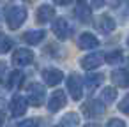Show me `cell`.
Wrapping results in <instances>:
<instances>
[{"mask_svg": "<svg viewBox=\"0 0 129 127\" xmlns=\"http://www.w3.org/2000/svg\"><path fill=\"white\" fill-rule=\"evenodd\" d=\"M27 20V11L23 7H18V6H11L6 13V21L9 25V28L16 30L18 27L23 25V21Z\"/></svg>", "mask_w": 129, "mask_h": 127, "instance_id": "1", "label": "cell"}, {"mask_svg": "<svg viewBox=\"0 0 129 127\" xmlns=\"http://www.w3.org/2000/svg\"><path fill=\"white\" fill-rule=\"evenodd\" d=\"M67 90L71 94V97L74 101H80L83 95V85H81V78L78 74H71L67 78Z\"/></svg>", "mask_w": 129, "mask_h": 127, "instance_id": "2", "label": "cell"}, {"mask_svg": "<svg viewBox=\"0 0 129 127\" xmlns=\"http://www.w3.org/2000/svg\"><path fill=\"white\" fill-rule=\"evenodd\" d=\"M103 60H104V55L103 53H88L87 57L81 58L80 64H81V67L85 71H92V69H97L103 64Z\"/></svg>", "mask_w": 129, "mask_h": 127, "instance_id": "3", "label": "cell"}, {"mask_svg": "<svg viewBox=\"0 0 129 127\" xmlns=\"http://www.w3.org/2000/svg\"><path fill=\"white\" fill-rule=\"evenodd\" d=\"M32 60H34V53H32L30 50H25V48L14 51V55H13V64H14L16 67L28 65V64H32Z\"/></svg>", "mask_w": 129, "mask_h": 127, "instance_id": "4", "label": "cell"}, {"mask_svg": "<svg viewBox=\"0 0 129 127\" xmlns=\"http://www.w3.org/2000/svg\"><path fill=\"white\" fill-rule=\"evenodd\" d=\"M53 34H55L60 41H66V39L69 37V34H71V27H69V23H67L64 18L55 20V21H53Z\"/></svg>", "mask_w": 129, "mask_h": 127, "instance_id": "5", "label": "cell"}, {"mask_svg": "<svg viewBox=\"0 0 129 127\" xmlns=\"http://www.w3.org/2000/svg\"><path fill=\"white\" fill-rule=\"evenodd\" d=\"M44 101V87H41L39 83L30 85L28 88V102H32L34 106H41Z\"/></svg>", "mask_w": 129, "mask_h": 127, "instance_id": "6", "label": "cell"}, {"mask_svg": "<svg viewBox=\"0 0 129 127\" xmlns=\"http://www.w3.org/2000/svg\"><path fill=\"white\" fill-rule=\"evenodd\" d=\"M43 79L48 87H55L64 79V72L58 69H44L43 71Z\"/></svg>", "mask_w": 129, "mask_h": 127, "instance_id": "7", "label": "cell"}, {"mask_svg": "<svg viewBox=\"0 0 129 127\" xmlns=\"http://www.w3.org/2000/svg\"><path fill=\"white\" fill-rule=\"evenodd\" d=\"M64 106H66V94H64L62 90L53 92L51 97H50V101H48V109H50V111H58V109L64 108Z\"/></svg>", "mask_w": 129, "mask_h": 127, "instance_id": "8", "label": "cell"}, {"mask_svg": "<svg viewBox=\"0 0 129 127\" xmlns=\"http://www.w3.org/2000/svg\"><path fill=\"white\" fill-rule=\"evenodd\" d=\"M78 46H80L81 50H92V48H97V46H99V39H97L94 34L85 32V34H81V35L78 37Z\"/></svg>", "mask_w": 129, "mask_h": 127, "instance_id": "9", "label": "cell"}, {"mask_svg": "<svg viewBox=\"0 0 129 127\" xmlns=\"http://www.w3.org/2000/svg\"><path fill=\"white\" fill-rule=\"evenodd\" d=\"M81 111L87 115V116H99L104 113V104L101 101H90L88 104H83Z\"/></svg>", "mask_w": 129, "mask_h": 127, "instance_id": "10", "label": "cell"}, {"mask_svg": "<svg viewBox=\"0 0 129 127\" xmlns=\"http://www.w3.org/2000/svg\"><path fill=\"white\" fill-rule=\"evenodd\" d=\"M25 111H27V101H25V97L14 95L13 101H11V113H13L14 116H20V115H23Z\"/></svg>", "mask_w": 129, "mask_h": 127, "instance_id": "11", "label": "cell"}, {"mask_svg": "<svg viewBox=\"0 0 129 127\" xmlns=\"http://www.w3.org/2000/svg\"><path fill=\"white\" fill-rule=\"evenodd\" d=\"M46 37V32L44 30H30V32H27V34H23V41L27 43V44H39L43 39Z\"/></svg>", "mask_w": 129, "mask_h": 127, "instance_id": "12", "label": "cell"}, {"mask_svg": "<svg viewBox=\"0 0 129 127\" xmlns=\"http://www.w3.org/2000/svg\"><path fill=\"white\" fill-rule=\"evenodd\" d=\"M53 16H55V9L51 7V6H41L39 9H37V21L39 23H46V21H50V20H53Z\"/></svg>", "mask_w": 129, "mask_h": 127, "instance_id": "13", "label": "cell"}, {"mask_svg": "<svg viewBox=\"0 0 129 127\" xmlns=\"http://www.w3.org/2000/svg\"><path fill=\"white\" fill-rule=\"evenodd\" d=\"M97 28H99L103 34H110V32H113V28H115V21H113L110 16L103 14V16H99V20H97Z\"/></svg>", "mask_w": 129, "mask_h": 127, "instance_id": "14", "label": "cell"}, {"mask_svg": "<svg viewBox=\"0 0 129 127\" xmlns=\"http://www.w3.org/2000/svg\"><path fill=\"white\" fill-rule=\"evenodd\" d=\"M111 79L117 87H127L129 85V76H127V71L125 69H117L113 74H111Z\"/></svg>", "mask_w": 129, "mask_h": 127, "instance_id": "15", "label": "cell"}, {"mask_svg": "<svg viewBox=\"0 0 129 127\" xmlns=\"http://www.w3.org/2000/svg\"><path fill=\"white\" fill-rule=\"evenodd\" d=\"M76 16H78V20L83 21V23L90 21V18H92V14H90V7H88L87 4L80 2V4L76 6Z\"/></svg>", "mask_w": 129, "mask_h": 127, "instance_id": "16", "label": "cell"}, {"mask_svg": "<svg viewBox=\"0 0 129 127\" xmlns=\"http://www.w3.org/2000/svg\"><path fill=\"white\" fill-rule=\"evenodd\" d=\"M78 122H80V118H78L76 113H67V115L60 120V123H57L55 127H76Z\"/></svg>", "mask_w": 129, "mask_h": 127, "instance_id": "17", "label": "cell"}, {"mask_svg": "<svg viewBox=\"0 0 129 127\" xmlns=\"http://www.w3.org/2000/svg\"><path fill=\"white\" fill-rule=\"evenodd\" d=\"M115 99H117V88H113V87L103 88V92H101V101H104V102H113Z\"/></svg>", "mask_w": 129, "mask_h": 127, "instance_id": "18", "label": "cell"}, {"mask_svg": "<svg viewBox=\"0 0 129 127\" xmlns=\"http://www.w3.org/2000/svg\"><path fill=\"white\" fill-rule=\"evenodd\" d=\"M101 81H103V74H88V76L85 78V83H87V87H88L90 90H94L95 87H99Z\"/></svg>", "mask_w": 129, "mask_h": 127, "instance_id": "19", "label": "cell"}, {"mask_svg": "<svg viewBox=\"0 0 129 127\" xmlns=\"http://www.w3.org/2000/svg\"><path fill=\"white\" fill-rule=\"evenodd\" d=\"M21 81H23V72L21 71H14V72H11V78H9V83L7 85L11 88H14V87H20Z\"/></svg>", "mask_w": 129, "mask_h": 127, "instance_id": "20", "label": "cell"}, {"mask_svg": "<svg viewBox=\"0 0 129 127\" xmlns=\"http://www.w3.org/2000/svg\"><path fill=\"white\" fill-rule=\"evenodd\" d=\"M104 60L108 64H118L122 60V51H110V53L104 55Z\"/></svg>", "mask_w": 129, "mask_h": 127, "instance_id": "21", "label": "cell"}, {"mask_svg": "<svg viewBox=\"0 0 129 127\" xmlns=\"http://www.w3.org/2000/svg\"><path fill=\"white\" fill-rule=\"evenodd\" d=\"M13 48V41L9 37H0V53H6Z\"/></svg>", "mask_w": 129, "mask_h": 127, "instance_id": "22", "label": "cell"}, {"mask_svg": "<svg viewBox=\"0 0 129 127\" xmlns=\"http://www.w3.org/2000/svg\"><path fill=\"white\" fill-rule=\"evenodd\" d=\"M106 127H125V123H124V120H120V118H111V120L106 123Z\"/></svg>", "mask_w": 129, "mask_h": 127, "instance_id": "23", "label": "cell"}, {"mask_svg": "<svg viewBox=\"0 0 129 127\" xmlns=\"http://www.w3.org/2000/svg\"><path fill=\"white\" fill-rule=\"evenodd\" d=\"M127 104H129V97H124V99L120 101V104H118V109H120L122 113H127V111H129Z\"/></svg>", "mask_w": 129, "mask_h": 127, "instance_id": "24", "label": "cell"}, {"mask_svg": "<svg viewBox=\"0 0 129 127\" xmlns=\"http://www.w3.org/2000/svg\"><path fill=\"white\" fill-rule=\"evenodd\" d=\"M18 127H37V123H36V120H23L18 123Z\"/></svg>", "mask_w": 129, "mask_h": 127, "instance_id": "25", "label": "cell"}, {"mask_svg": "<svg viewBox=\"0 0 129 127\" xmlns=\"http://www.w3.org/2000/svg\"><path fill=\"white\" fill-rule=\"evenodd\" d=\"M69 2H71V0H55V4H60V6H66Z\"/></svg>", "mask_w": 129, "mask_h": 127, "instance_id": "26", "label": "cell"}, {"mask_svg": "<svg viewBox=\"0 0 129 127\" xmlns=\"http://www.w3.org/2000/svg\"><path fill=\"white\" fill-rule=\"evenodd\" d=\"M85 127H99V125H95V123H87Z\"/></svg>", "mask_w": 129, "mask_h": 127, "instance_id": "27", "label": "cell"}, {"mask_svg": "<svg viewBox=\"0 0 129 127\" xmlns=\"http://www.w3.org/2000/svg\"><path fill=\"white\" fill-rule=\"evenodd\" d=\"M2 122H4V115L0 113V125H2Z\"/></svg>", "mask_w": 129, "mask_h": 127, "instance_id": "28", "label": "cell"}]
</instances>
